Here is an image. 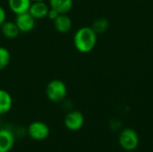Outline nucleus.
<instances>
[{"mask_svg":"<svg viewBox=\"0 0 153 152\" xmlns=\"http://www.w3.org/2000/svg\"><path fill=\"white\" fill-rule=\"evenodd\" d=\"M50 8L55 9L59 13H69L74 5V0H48Z\"/></svg>","mask_w":153,"mask_h":152,"instance_id":"nucleus-12","label":"nucleus"},{"mask_svg":"<svg viewBox=\"0 0 153 152\" xmlns=\"http://www.w3.org/2000/svg\"><path fill=\"white\" fill-rule=\"evenodd\" d=\"M64 124L65 127L73 132L79 131L84 125V116L82 112L78 110H73L66 114Z\"/></svg>","mask_w":153,"mask_h":152,"instance_id":"nucleus-5","label":"nucleus"},{"mask_svg":"<svg viewBox=\"0 0 153 152\" xmlns=\"http://www.w3.org/2000/svg\"><path fill=\"white\" fill-rule=\"evenodd\" d=\"M0 27L3 36L8 39H14L21 33L14 21L6 20Z\"/></svg>","mask_w":153,"mask_h":152,"instance_id":"nucleus-10","label":"nucleus"},{"mask_svg":"<svg viewBox=\"0 0 153 152\" xmlns=\"http://www.w3.org/2000/svg\"><path fill=\"white\" fill-rule=\"evenodd\" d=\"M13 107V98L11 94L3 89H0V116L7 114Z\"/></svg>","mask_w":153,"mask_h":152,"instance_id":"nucleus-13","label":"nucleus"},{"mask_svg":"<svg viewBox=\"0 0 153 152\" xmlns=\"http://www.w3.org/2000/svg\"><path fill=\"white\" fill-rule=\"evenodd\" d=\"M46 95L49 101L53 103H60L65 100L67 95L66 84L58 79L50 81L46 87Z\"/></svg>","mask_w":153,"mask_h":152,"instance_id":"nucleus-2","label":"nucleus"},{"mask_svg":"<svg viewBox=\"0 0 153 152\" xmlns=\"http://www.w3.org/2000/svg\"><path fill=\"white\" fill-rule=\"evenodd\" d=\"M118 142L123 150L126 151H133L136 150L139 145V135L134 129L126 128L120 133L118 137Z\"/></svg>","mask_w":153,"mask_h":152,"instance_id":"nucleus-3","label":"nucleus"},{"mask_svg":"<svg viewBox=\"0 0 153 152\" xmlns=\"http://www.w3.org/2000/svg\"><path fill=\"white\" fill-rule=\"evenodd\" d=\"M6 21V12L4 8L0 5V26Z\"/></svg>","mask_w":153,"mask_h":152,"instance_id":"nucleus-17","label":"nucleus"},{"mask_svg":"<svg viewBox=\"0 0 153 152\" xmlns=\"http://www.w3.org/2000/svg\"><path fill=\"white\" fill-rule=\"evenodd\" d=\"M55 30L59 33H67L73 27V21L67 13H60L53 21Z\"/></svg>","mask_w":153,"mask_h":152,"instance_id":"nucleus-8","label":"nucleus"},{"mask_svg":"<svg viewBox=\"0 0 153 152\" xmlns=\"http://www.w3.org/2000/svg\"><path fill=\"white\" fill-rule=\"evenodd\" d=\"M40 1H45V0H31V2H40Z\"/></svg>","mask_w":153,"mask_h":152,"instance_id":"nucleus-18","label":"nucleus"},{"mask_svg":"<svg viewBox=\"0 0 153 152\" xmlns=\"http://www.w3.org/2000/svg\"><path fill=\"white\" fill-rule=\"evenodd\" d=\"M11 61V54L4 47H0V71L8 66Z\"/></svg>","mask_w":153,"mask_h":152,"instance_id":"nucleus-15","label":"nucleus"},{"mask_svg":"<svg viewBox=\"0 0 153 152\" xmlns=\"http://www.w3.org/2000/svg\"><path fill=\"white\" fill-rule=\"evenodd\" d=\"M14 136L7 129L0 130V152H9L14 145Z\"/></svg>","mask_w":153,"mask_h":152,"instance_id":"nucleus-9","label":"nucleus"},{"mask_svg":"<svg viewBox=\"0 0 153 152\" xmlns=\"http://www.w3.org/2000/svg\"><path fill=\"white\" fill-rule=\"evenodd\" d=\"M14 22L20 32L22 33L30 32L31 30H33L36 25V20L31 16V14L29 12L16 14Z\"/></svg>","mask_w":153,"mask_h":152,"instance_id":"nucleus-6","label":"nucleus"},{"mask_svg":"<svg viewBox=\"0 0 153 152\" xmlns=\"http://www.w3.org/2000/svg\"><path fill=\"white\" fill-rule=\"evenodd\" d=\"M31 3V0H7L9 9L15 15L28 12Z\"/></svg>","mask_w":153,"mask_h":152,"instance_id":"nucleus-11","label":"nucleus"},{"mask_svg":"<svg viewBox=\"0 0 153 152\" xmlns=\"http://www.w3.org/2000/svg\"><path fill=\"white\" fill-rule=\"evenodd\" d=\"M98 34L91 26L79 28L74 35V45L77 51L82 54L91 52L97 45Z\"/></svg>","mask_w":153,"mask_h":152,"instance_id":"nucleus-1","label":"nucleus"},{"mask_svg":"<svg viewBox=\"0 0 153 152\" xmlns=\"http://www.w3.org/2000/svg\"><path fill=\"white\" fill-rule=\"evenodd\" d=\"M59 14H60V13H59L57 11H56L55 9L49 8V11H48V13L47 18H48V19H50V20H52V21H54Z\"/></svg>","mask_w":153,"mask_h":152,"instance_id":"nucleus-16","label":"nucleus"},{"mask_svg":"<svg viewBox=\"0 0 153 152\" xmlns=\"http://www.w3.org/2000/svg\"><path fill=\"white\" fill-rule=\"evenodd\" d=\"M28 133L30 137L35 141H43L48 137L50 129L46 123L41 121H35L29 125Z\"/></svg>","mask_w":153,"mask_h":152,"instance_id":"nucleus-4","label":"nucleus"},{"mask_svg":"<svg viewBox=\"0 0 153 152\" xmlns=\"http://www.w3.org/2000/svg\"><path fill=\"white\" fill-rule=\"evenodd\" d=\"M49 8V5L45 1L32 2L28 12L35 20H41L47 18Z\"/></svg>","mask_w":153,"mask_h":152,"instance_id":"nucleus-7","label":"nucleus"},{"mask_svg":"<svg viewBox=\"0 0 153 152\" xmlns=\"http://www.w3.org/2000/svg\"><path fill=\"white\" fill-rule=\"evenodd\" d=\"M91 27L94 30V31L97 34H101V33L106 32L108 29L109 28V22L107 18L100 17V18L96 19L92 22V25Z\"/></svg>","mask_w":153,"mask_h":152,"instance_id":"nucleus-14","label":"nucleus"}]
</instances>
